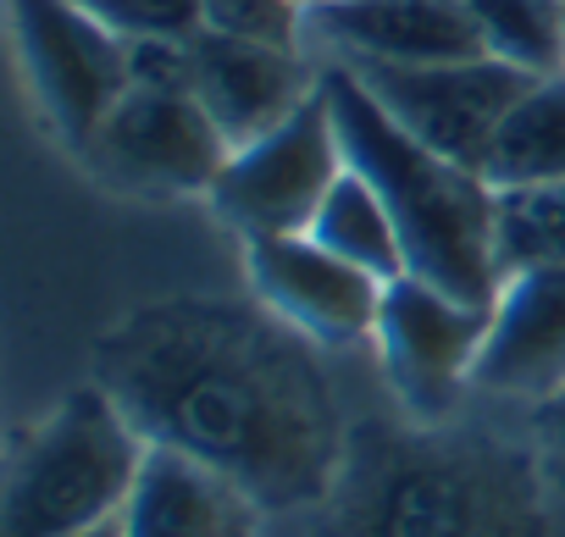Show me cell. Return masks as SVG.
<instances>
[{"label": "cell", "mask_w": 565, "mask_h": 537, "mask_svg": "<svg viewBox=\"0 0 565 537\" xmlns=\"http://www.w3.org/2000/svg\"><path fill=\"white\" fill-rule=\"evenodd\" d=\"M78 537H122V520H100V526H89V531H78Z\"/></svg>", "instance_id": "23"}, {"label": "cell", "mask_w": 565, "mask_h": 537, "mask_svg": "<svg viewBox=\"0 0 565 537\" xmlns=\"http://www.w3.org/2000/svg\"><path fill=\"white\" fill-rule=\"evenodd\" d=\"M128 89L194 95V56H189V40H128Z\"/></svg>", "instance_id": "21"}, {"label": "cell", "mask_w": 565, "mask_h": 537, "mask_svg": "<svg viewBox=\"0 0 565 537\" xmlns=\"http://www.w3.org/2000/svg\"><path fill=\"white\" fill-rule=\"evenodd\" d=\"M306 29L350 67H427L482 56V34L466 0H322L306 12Z\"/></svg>", "instance_id": "11"}, {"label": "cell", "mask_w": 565, "mask_h": 537, "mask_svg": "<svg viewBox=\"0 0 565 537\" xmlns=\"http://www.w3.org/2000/svg\"><path fill=\"white\" fill-rule=\"evenodd\" d=\"M255 509L260 504L222 471L150 443L117 520L122 537H255Z\"/></svg>", "instance_id": "13"}, {"label": "cell", "mask_w": 565, "mask_h": 537, "mask_svg": "<svg viewBox=\"0 0 565 537\" xmlns=\"http://www.w3.org/2000/svg\"><path fill=\"white\" fill-rule=\"evenodd\" d=\"M482 178L493 189L565 183V73L532 78V89L510 106L482 161Z\"/></svg>", "instance_id": "14"}, {"label": "cell", "mask_w": 565, "mask_h": 537, "mask_svg": "<svg viewBox=\"0 0 565 537\" xmlns=\"http://www.w3.org/2000/svg\"><path fill=\"white\" fill-rule=\"evenodd\" d=\"M471 493L449 471H411L383 493L377 537H471Z\"/></svg>", "instance_id": "18"}, {"label": "cell", "mask_w": 565, "mask_h": 537, "mask_svg": "<svg viewBox=\"0 0 565 537\" xmlns=\"http://www.w3.org/2000/svg\"><path fill=\"white\" fill-rule=\"evenodd\" d=\"M488 322H493V305H466L416 272L383 283V311H377L372 339L383 350L394 394L422 416L449 410L455 394L477 372Z\"/></svg>", "instance_id": "8"}, {"label": "cell", "mask_w": 565, "mask_h": 537, "mask_svg": "<svg viewBox=\"0 0 565 537\" xmlns=\"http://www.w3.org/2000/svg\"><path fill=\"white\" fill-rule=\"evenodd\" d=\"M350 155L333 128L328 95L317 89L289 122H277L255 144H238L211 183V205L244 238H282L306 233L322 211L328 189L344 178Z\"/></svg>", "instance_id": "4"}, {"label": "cell", "mask_w": 565, "mask_h": 537, "mask_svg": "<svg viewBox=\"0 0 565 537\" xmlns=\"http://www.w3.org/2000/svg\"><path fill=\"white\" fill-rule=\"evenodd\" d=\"M482 51L548 78L565 73V0H466Z\"/></svg>", "instance_id": "16"}, {"label": "cell", "mask_w": 565, "mask_h": 537, "mask_svg": "<svg viewBox=\"0 0 565 537\" xmlns=\"http://www.w3.org/2000/svg\"><path fill=\"white\" fill-rule=\"evenodd\" d=\"M355 73L411 139H422L427 150H438L471 172H482L499 122L532 89V73H521L488 51L466 56V62H427V67L361 62Z\"/></svg>", "instance_id": "5"}, {"label": "cell", "mask_w": 565, "mask_h": 537, "mask_svg": "<svg viewBox=\"0 0 565 537\" xmlns=\"http://www.w3.org/2000/svg\"><path fill=\"white\" fill-rule=\"evenodd\" d=\"M471 383L532 405L565 394V266L504 278Z\"/></svg>", "instance_id": "12"}, {"label": "cell", "mask_w": 565, "mask_h": 537, "mask_svg": "<svg viewBox=\"0 0 565 537\" xmlns=\"http://www.w3.org/2000/svg\"><path fill=\"white\" fill-rule=\"evenodd\" d=\"M122 40H194L205 29V0H78Z\"/></svg>", "instance_id": "19"}, {"label": "cell", "mask_w": 565, "mask_h": 537, "mask_svg": "<svg viewBox=\"0 0 565 537\" xmlns=\"http://www.w3.org/2000/svg\"><path fill=\"white\" fill-rule=\"evenodd\" d=\"M150 443L122 405L95 383L62 399V410L12 454L0 537H78L117 520Z\"/></svg>", "instance_id": "3"}, {"label": "cell", "mask_w": 565, "mask_h": 537, "mask_svg": "<svg viewBox=\"0 0 565 537\" xmlns=\"http://www.w3.org/2000/svg\"><path fill=\"white\" fill-rule=\"evenodd\" d=\"M322 95H328L350 167L394 211L405 266L466 305H493L504 289L499 233H493V183L427 150L422 139H411L350 62H333L322 73Z\"/></svg>", "instance_id": "2"}, {"label": "cell", "mask_w": 565, "mask_h": 537, "mask_svg": "<svg viewBox=\"0 0 565 537\" xmlns=\"http://www.w3.org/2000/svg\"><path fill=\"white\" fill-rule=\"evenodd\" d=\"M300 339L238 305H161L100 344V388L145 443L222 471L260 509H295L339 460L333 394Z\"/></svg>", "instance_id": "1"}, {"label": "cell", "mask_w": 565, "mask_h": 537, "mask_svg": "<svg viewBox=\"0 0 565 537\" xmlns=\"http://www.w3.org/2000/svg\"><path fill=\"white\" fill-rule=\"evenodd\" d=\"M205 29L233 34V40H255V45L300 51L306 7L300 0H205Z\"/></svg>", "instance_id": "20"}, {"label": "cell", "mask_w": 565, "mask_h": 537, "mask_svg": "<svg viewBox=\"0 0 565 537\" xmlns=\"http://www.w3.org/2000/svg\"><path fill=\"white\" fill-rule=\"evenodd\" d=\"M493 233L504 278L532 266H565V183L493 189Z\"/></svg>", "instance_id": "17"}, {"label": "cell", "mask_w": 565, "mask_h": 537, "mask_svg": "<svg viewBox=\"0 0 565 537\" xmlns=\"http://www.w3.org/2000/svg\"><path fill=\"white\" fill-rule=\"evenodd\" d=\"M306 233H311L317 244H328L333 255L355 260L361 272L383 278V283H394V278H405V272H411L388 200H383V194L355 172V167H344V178L328 189V200H322V211L311 216V227H306Z\"/></svg>", "instance_id": "15"}, {"label": "cell", "mask_w": 565, "mask_h": 537, "mask_svg": "<svg viewBox=\"0 0 565 537\" xmlns=\"http://www.w3.org/2000/svg\"><path fill=\"white\" fill-rule=\"evenodd\" d=\"M249 283L277 322L300 327L317 344H355L377 333L383 278L361 272L311 233L249 238Z\"/></svg>", "instance_id": "9"}, {"label": "cell", "mask_w": 565, "mask_h": 537, "mask_svg": "<svg viewBox=\"0 0 565 537\" xmlns=\"http://www.w3.org/2000/svg\"><path fill=\"white\" fill-rule=\"evenodd\" d=\"M300 7H306V12H311V7H322V0H300Z\"/></svg>", "instance_id": "24"}, {"label": "cell", "mask_w": 565, "mask_h": 537, "mask_svg": "<svg viewBox=\"0 0 565 537\" xmlns=\"http://www.w3.org/2000/svg\"><path fill=\"white\" fill-rule=\"evenodd\" d=\"M189 56H194V100L211 111V122L227 133L233 150L289 122L322 89V78H311L300 51L233 40L216 29H200L189 40Z\"/></svg>", "instance_id": "10"}, {"label": "cell", "mask_w": 565, "mask_h": 537, "mask_svg": "<svg viewBox=\"0 0 565 537\" xmlns=\"http://www.w3.org/2000/svg\"><path fill=\"white\" fill-rule=\"evenodd\" d=\"M84 155L134 194H211L233 144L194 95L128 89Z\"/></svg>", "instance_id": "7"}, {"label": "cell", "mask_w": 565, "mask_h": 537, "mask_svg": "<svg viewBox=\"0 0 565 537\" xmlns=\"http://www.w3.org/2000/svg\"><path fill=\"white\" fill-rule=\"evenodd\" d=\"M537 449H543L548 476L565 487V394L537 405Z\"/></svg>", "instance_id": "22"}, {"label": "cell", "mask_w": 565, "mask_h": 537, "mask_svg": "<svg viewBox=\"0 0 565 537\" xmlns=\"http://www.w3.org/2000/svg\"><path fill=\"white\" fill-rule=\"evenodd\" d=\"M29 78L67 144L89 150L128 95V40L78 0H12Z\"/></svg>", "instance_id": "6"}]
</instances>
